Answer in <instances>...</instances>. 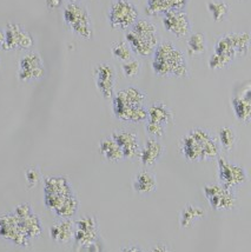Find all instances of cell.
Masks as SVG:
<instances>
[{"mask_svg":"<svg viewBox=\"0 0 251 252\" xmlns=\"http://www.w3.org/2000/svg\"><path fill=\"white\" fill-rule=\"evenodd\" d=\"M220 151L216 136L208 128H191L179 142V152L189 163L214 160L220 157Z\"/></svg>","mask_w":251,"mask_h":252,"instance_id":"1","label":"cell"},{"mask_svg":"<svg viewBox=\"0 0 251 252\" xmlns=\"http://www.w3.org/2000/svg\"><path fill=\"white\" fill-rule=\"evenodd\" d=\"M152 71L162 78H188L190 67L187 57L172 41H160L152 53Z\"/></svg>","mask_w":251,"mask_h":252,"instance_id":"2","label":"cell"},{"mask_svg":"<svg viewBox=\"0 0 251 252\" xmlns=\"http://www.w3.org/2000/svg\"><path fill=\"white\" fill-rule=\"evenodd\" d=\"M145 101L146 94L137 86L119 90L112 97L113 115L118 121L131 124L146 122L148 107L145 106Z\"/></svg>","mask_w":251,"mask_h":252,"instance_id":"3","label":"cell"},{"mask_svg":"<svg viewBox=\"0 0 251 252\" xmlns=\"http://www.w3.org/2000/svg\"><path fill=\"white\" fill-rule=\"evenodd\" d=\"M125 41L132 53L146 58L152 56L160 43V35L157 26L150 19L139 18L130 29L126 30Z\"/></svg>","mask_w":251,"mask_h":252,"instance_id":"4","label":"cell"},{"mask_svg":"<svg viewBox=\"0 0 251 252\" xmlns=\"http://www.w3.org/2000/svg\"><path fill=\"white\" fill-rule=\"evenodd\" d=\"M63 19H64L66 28L74 35L90 40L94 38V24H92L91 14L86 6L80 2H67L63 11Z\"/></svg>","mask_w":251,"mask_h":252,"instance_id":"5","label":"cell"},{"mask_svg":"<svg viewBox=\"0 0 251 252\" xmlns=\"http://www.w3.org/2000/svg\"><path fill=\"white\" fill-rule=\"evenodd\" d=\"M76 196L70 179L65 176H50L44 179L45 206L56 214L64 203Z\"/></svg>","mask_w":251,"mask_h":252,"instance_id":"6","label":"cell"},{"mask_svg":"<svg viewBox=\"0 0 251 252\" xmlns=\"http://www.w3.org/2000/svg\"><path fill=\"white\" fill-rule=\"evenodd\" d=\"M139 19V11L132 0H112L107 10V22L113 30L126 31Z\"/></svg>","mask_w":251,"mask_h":252,"instance_id":"7","label":"cell"},{"mask_svg":"<svg viewBox=\"0 0 251 252\" xmlns=\"http://www.w3.org/2000/svg\"><path fill=\"white\" fill-rule=\"evenodd\" d=\"M203 193L214 211H234L237 208V197L235 190L224 188L220 183H209L203 187Z\"/></svg>","mask_w":251,"mask_h":252,"instance_id":"8","label":"cell"},{"mask_svg":"<svg viewBox=\"0 0 251 252\" xmlns=\"http://www.w3.org/2000/svg\"><path fill=\"white\" fill-rule=\"evenodd\" d=\"M218 182L224 188L235 189L242 187L248 182V172L246 167L236 163H231L223 157L217 158Z\"/></svg>","mask_w":251,"mask_h":252,"instance_id":"9","label":"cell"},{"mask_svg":"<svg viewBox=\"0 0 251 252\" xmlns=\"http://www.w3.org/2000/svg\"><path fill=\"white\" fill-rule=\"evenodd\" d=\"M18 66V79L22 83L38 82L43 79L46 73L43 58L35 51H31L22 57Z\"/></svg>","mask_w":251,"mask_h":252,"instance_id":"10","label":"cell"},{"mask_svg":"<svg viewBox=\"0 0 251 252\" xmlns=\"http://www.w3.org/2000/svg\"><path fill=\"white\" fill-rule=\"evenodd\" d=\"M34 39L28 30L17 23H8L4 31L5 51H26L33 47Z\"/></svg>","mask_w":251,"mask_h":252,"instance_id":"11","label":"cell"},{"mask_svg":"<svg viewBox=\"0 0 251 252\" xmlns=\"http://www.w3.org/2000/svg\"><path fill=\"white\" fill-rule=\"evenodd\" d=\"M236 59V52L232 45L230 33H225L218 37L215 44L214 53L209 58L210 70L218 71L228 68Z\"/></svg>","mask_w":251,"mask_h":252,"instance_id":"12","label":"cell"},{"mask_svg":"<svg viewBox=\"0 0 251 252\" xmlns=\"http://www.w3.org/2000/svg\"><path fill=\"white\" fill-rule=\"evenodd\" d=\"M0 237L22 248L30 247L32 241L19 226L13 212L0 214Z\"/></svg>","mask_w":251,"mask_h":252,"instance_id":"13","label":"cell"},{"mask_svg":"<svg viewBox=\"0 0 251 252\" xmlns=\"http://www.w3.org/2000/svg\"><path fill=\"white\" fill-rule=\"evenodd\" d=\"M94 79L95 88L101 97L106 100L112 99L116 92V82H117V72L113 65L107 62L95 65L94 68Z\"/></svg>","mask_w":251,"mask_h":252,"instance_id":"14","label":"cell"},{"mask_svg":"<svg viewBox=\"0 0 251 252\" xmlns=\"http://www.w3.org/2000/svg\"><path fill=\"white\" fill-rule=\"evenodd\" d=\"M162 25L165 31L177 39L188 38L192 33V22L183 10L169 11L162 16Z\"/></svg>","mask_w":251,"mask_h":252,"instance_id":"15","label":"cell"},{"mask_svg":"<svg viewBox=\"0 0 251 252\" xmlns=\"http://www.w3.org/2000/svg\"><path fill=\"white\" fill-rule=\"evenodd\" d=\"M13 215L16 216L19 226L30 237V239L38 238L41 235L43 232L41 220L30 203H22L17 205L13 210Z\"/></svg>","mask_w":251,"mask_h":252,"instance_id":"16","label":"cell"},{"mask_svg":"<svg viewBox=\"0 0 251 252\" xmlns=\"http://www.w3.org/2000/svg\"><path fill=\"white\" fill-rule=\"evenodd\" d=\"M73 239L78 244L86 245L94 243L98 238V223L94 216H84L73 221Z\"/></svg>","mask_w":251,"mask_h":252,"instance_id":"17","label":"cell"},{"mask_svg":"<svg viewBox=\"0 0 251 252\" xmlns=\"http://www.w3.org/2000/svg\"><path fill=\"white\" fill-rule=\"evenodd\" d=\"M236 119L242 124L248 125L251 121V88L250 83L242 85L241 91L236 92L231 98Z\"/></svg>","mask_w":251,"mask_h":252,"instance_id":"18","label":"cell"},{"mask_svg":"<svg viewBox=\"0 0 251 252\" xmlns=\"http://www.w3.org/2000/svg\"><path fill=\"white\" fill-rule=\"evenodd\" d=\"M111 137L121 148L124 155V159L133 160L134 158L138 157L140 144L139 137L136 132L128 130H115L111 133Z\"/></svg>","mask_w":251,"mask_h":252,"instance_id":"19","label":"cell"},{"mask_svg":"<svg viewBox=\"0 0 251 252\" xmlns=\"http://www.w3.org/2000/svg\"><path fill=\"white\" fill-rule=\"evenodd\" d=\"M164 154H165V149H164L163 144L158 142V139L150 138L146 140L144 145L140 146L138 158L143 166L151 167L155 166L162 159Z\"/></svg>","mask_w":251,"mask_h":252,"instance_id":"20","label":"cell"},{"mask_svg":"<svg viewBox=\"0 0 251 252\" xmlns=\"http://www.w3.org/2000/svg\"><path fill=\"white\" fill-rule=\"evenodd\" d=\"M132 189L140 196H150L157 190L156 176L148 170H140L133 177Z\"/></svg>","mask_w":251,"mask_h":252,"instance_id":"21","label":"cell"},{"mask_svg":"<svg viewBox=\"0 0 251 252\" xmlns=\"http://www.w3.org/2000/svg\"><path fill=\"white\" fill-rule=\"evenodd\" d=\"M189 0H146V13L149 16H163L169 11L184 10Z\"/></svg>","mask_w":251,"mask_h":252,"instance_id":"22","label":"cell"},{"mask_svg":"<svg viewBox=\"0 0 251 252\" xmlns=\"http://www.w3.org/2000/svg\"><path fill=\"white\" fill-rule=\"evenodd\" d=\"M173 116L172 110L163 101H155L150 106L148 107V118L146 122L156 123V124L166 126L172 124L173 123Z\"/></svg>","mask_w":251,"mask_h":252,"instance_id":"23","label":"cell"},{"mask_svg":"<svg viewBox=\"0 0 251 252\" xmlns=\"http://www.w3.org/2000/svg\"><path fill=\"white\" fill-rule=\"evenodd\" d=\"M74 226L71 220H61L50 227V237L58 244H67L73 239Z\"/></svg>","mask_w":251,"mask_h":252,"instance_id":"24","label":"cell"},{"mask_svg":"<svg viewBox=\"0 0 251 252\" xmlns=\"http://www.w3.org/2000/svg\"><path fill=\"white\" fill-rule=\"evenodd\" d=\"M205 217V210L198 205L187 204L179 212V226L181 229H190L197 221Z\"/></svg>","mask_w":251,"mask_h":252,"instance_id":"25","label":"cell"},{"mask_svg":"<svg viewBox=\"0 0 251 252\" xmlns=\"http://www.w3.org/2000/svg\"><path fill=\"white\" fill-rule=\"evenodd\" d=\"M99 154L101 155V157L105 160L110 161V163H119V161L125 160L121 148L112 139L111 136L104 138L99 143Z\"/></svg>","mask_w":251,"mask_h":252,"instance_id":"26","label":"cell"},{"mask_svg":"<svg viewBox=\"0 0 251 252\" xmlns=\"http://www.w3.org/2000/svg\"><path fill=\"white\" fill-rule=\"evenodd\" d=\"M216 138L220 150L228 152V154L234 151L238 142L237 133L231 126H222V127L218 128Z\"/></svg>","mask_w":251,"mask_h":252,"instance_id":"27","label":"cell"},{"mask_svg":"<svg viewBox=\"0 0 251 252\" xmlns=\"http://www.w3.org/2000/svg\"><path fill=\"white\" fill-rule=\"evenodd\" d=\"M207 35L202 32L191 33L187 38V51L190 57H199L207 52Z\"/></svg>","mask_w":251,"mask_h":252,"instance_id":"28","label":"cell"},{"mask_svg":"<svg viewBox=\"0 0 251 252\" xmlns=\"http://www.w3.org/2000/svg\"><path fill=\"white\" fill-rule=\"evenodd\" d=\"M207 8L215 23L224 22L230 14V6L224 0H209Z\"/></svg>","mask_w":251,"mask_h":252,"instance_id":"29","label":"cell"},{"mask_svg":"<svg viewBox=\"0 0 251 252\" xmlns=\"http://www.w3.org/2000/svg\"><path fill=\"white\" fill-rule=\"evenodd\" d=\"M232 45L236 52V58H242L249 55L250 50V33L249 32H234L230 33Z\"/></svg>","mask_w":251,"mask_h":252,"instance_id":"30","label":"cell"},{"mask_svg":"<svg viewBox=\"0 0 251 252\" xmlns=\"http://www.w3.org/2000/svg\"><path fill=\"white\" fill-rule=\"evenodd\" d=\"M111 55L113 58L122 63L132 59V51L125 40L115 41L111 44Z\"/></svg>","mask_w":251,"mask_h":252,"instance_id":"31","label":"cell"},{"mask_svg":"<svg viewBox=\"0 0 251 252\" xmlns=\"http://www.w3.org/2000/svg\"><path fill=\"white\" fill-rule=\"evenodd\" d=\"M142 71V64L138 59H130V61L122 63V72L128 79H136Z\"/></svg>","mask_w":251,"mask_h":252,"instance_id":"32","label":"cell"},{"mask_svg":"<svg viewBox=\"0 0 251 252\" xmlns=\"http://www.w3.org/2000/svg\"><path fill=\"white\" fill-rule=\"evenodd\" d=\"M41 178H43V175H41V171L38 166H29L25 170V179L29 189L37 187Z\"/></svg>","mask_w":251,"mask_h":252,"instance_id":"33","label":"cell"},{"mask_svg":"<svg viewBox=\"0 0 251 252\" xmlns=\"http://www.w3.org/2000/svg\"><path fill=\"white\" fill-rule=\"evenodd\" d=\"M146 133L154 139H160L166 134V126L156 124V123L146 122L145 124Z\"/></svg>","mask_w":251,"mask_h":252,"instance_id":"34","label":"cell"},{"mask_svg":"<svg viewBox=\"0 0 251 252\" xmlns=\"http://www.w3.org/2000/svg\"><path fill=\"white\" fill-rule=\"evenodd\" d=\"M149 252H172L171 248L163 242H158L150 248Z\"/></svg>","mask_w":251,"mask_h":252,"instance_id":"35","label":"cell"},{"mask_svg":"<svg viewBox=\"0 0 251 252\" xmlns=\"http://www.w3.org/2000/svg\"><path fill=\"white\" fill-rule=\"evenodd\" d=\"M118 252H144V250L137 244H128L122 248Z\"/></svg>","mask_w":251,"mask_h":252,"instance_id":"36","label":"cell"},{"mask_svg":"<svg viewBox=\"0 0 251 252\" xmlns=\"http://www.w3.org/2000/svg\"><path fill=\"white\" fill-rule=\"evenodd\" d=\"M63 1H64V0H45L49 10H56V8L61 7Z\"/></svg>","mask_w":251,"mask_h":252,"instance_id":"37","label":"cell"},{"mask_svg":"<svg viewBox=\"0 0 251 252\" xmlns=\"http://www.w3.org/2000/svg\"><path fill=\"white\" fill-rule=\"evenodd\" d=\"M2 45H4V31L0 29V49H2Z\"/></svg>","mask_w":251,"mask_h":252,"instance_id":"38","label":"cell"},{"mask_svg":"<svg viewBox=\"0 0 251 252\" xmlns=\"http://www.w3.org/2000/svg\"><path fill=\"white\" fill-rule=\"evenodd\" d=\"M67 1H68V2H78L79 0H67Z\"/></svg>","mask_w":251,"mask_h":252,"instance_id":"39","label":"cell"},{"mask_svg":"<svg viewBox=\"0 0 251 252\" xmlns=\"http://www.w3.org/2000/svg\"><path fill=\"white\" fill-rule=\"evenodd\" d=\"M240 1H242V0H240Z\"/></svg>","mask_w":251,"mask_h":252,"instance_id":"40","label":"cell"}]
</instances>
